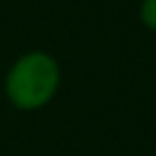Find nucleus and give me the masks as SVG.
<instances>
[{
	"label": "nucleus",
	"mask_w": 156,
	"mask_h": 156,
	"mask_svg": "<svg viewBox=\"0 0 156 156\" xmlns=\"http://www.w3.org/2000/svg\"><path fill=\"white\" fill-rule=\"evenodd\" d=\"M62 69L48 51H25L14 60L2 78V92L12 108L21 112H37L58 97Z\"/></svg>",
	"instance_id": "f257e3e1"
},
{
	"label": "nucleus",
	"mask_w": 156,
	"mask_h": 156,
	"mask_svg": "<svg viewBox=\"0 0 156 156\" xmlns=\"http://www.w3.org/2000/svg\"><path fill=\"white\" fill-rule=\"evenodd\" d=\"M138 16H140V23L147 30L156 32V0H142L140 9H138Z\"/></svg>",
	"instance_id": "f03ea898"
}]
</instances>
